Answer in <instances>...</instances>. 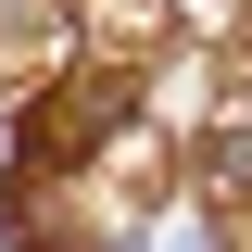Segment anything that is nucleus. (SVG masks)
Segmentation results:
<instances>
[{"label":"nucleus","mask_w":252,"mask_h":252,"mask_svg":"<svg viewBox=\"0 0 252 252\" xmlns=\"http://www.w3.org/2000/svg\"><path fill=\"white\" fill-rule=\"evenodd\" d=\"M164 177H177V126L152 114L139 63L126 51L63 63L51 89H38L26 139H13V189H0L13 252H126L152 227Z\"/></svg>","instance_id":"obj_1"}]
</instances>
